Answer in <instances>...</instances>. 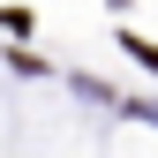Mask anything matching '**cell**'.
Returning a JSON list of instances; mask_svg holds the SVG:
<instances>
[{"mask_svg": "<svg viewBox=\"0 0 158 158\" xmlns=\"http://www.w3.org/2000/svg\"><path fill=\"white\" fill-rule=\"evenodd\" d=\"M128 53H135V60H143L151 75H158V45H151V38H128Z\"/></svg>", "mask_w": 158, "mask_h": 158, "instance_id": "6da1fadb", "label": "cell"}]
</instances>
